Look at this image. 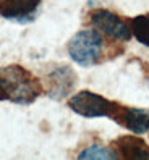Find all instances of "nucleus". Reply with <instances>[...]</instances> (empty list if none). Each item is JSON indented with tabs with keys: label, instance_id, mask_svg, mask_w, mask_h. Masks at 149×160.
I'll use <instances>...</instances> for the list:
<instances>
[{
	"label": "nucleus",
	"instance_id": "nucleus-1",
	"mask_svg": "<svg viewBox=\"0 0 149 160\" xmlns=\"http://www.w3.org/2000/svg\"><path fill=\"white\" fill-rule=\"evenodd\" d=\"M44 92L42 82L20 65L0 68V100L29 105Z\"/></svg>",
	"mask_w": 149,
	"mask_h": 160
},
{
	"label": "nucleus",
	"instance_id": "nucleus-2",
	"mask_svg": "<svg viewBox=\"0 0 149 160\" xmlns=\"http://www.w3.org/2000/svg\"><path fill=\"white\" fill-rule=\"evenodd\" d=\"M67 49L70 58L80 67H94L102 60V55H104V39L94 28L83 29L70 39Z\"/></svg>",
	"mask_w": 149,
	"mask_h": 160
},
{
	"label": "nucleus",
	"instance_id": "nucleus-3",
	"mask_svg": "<svg viewBox=\"0 0 149 160\" xmlns=\"http://www.w3.org/2000/svg\"><path fill=\"white\" fill-rule=\"evenodd\" d=\"M120 103L109 100L91 91H80L68 100V107L85 118H112Z\"/></svg>",
	"mask_w": 149,
	"mask_h": 160
},
{
	"label": "nucleus",
	"instance_id": "nucleus-4",
	"mask_svg": "<svg viewBox=\"0 0 149 160\" xmlns=\"http://www.w3.org/2000/svg\"><path fill=\"white\" fill-rule=\"evenodd\" d=\"M89 23L96 31L107 36L109 39L126 42L133 37L130 23H126L122 16L107 10V8H96L89 13Z\"/></svg>",
	"mask_w": 149,
	"mask_h": 160
},
{
	"label": "nucleus",
	"instance_id": "nucleus-5",
	"mask_svg": "<svg viewBox=\"0 0 149 160\" xmlns=\"http://www.w3.org/2000/svg\"><path fill=\"white\" fill-rule=\"evenodd\" d=\"M45 84H47V96L60 100L71 94L74 84H76V74L67 65H59L47 73Z\"/></svg>",
	"mask_w": 149,
	"mask_h": 160
},
{
	"label": "nucleus",
	"instance_id": "nucleus-6",
	"mask_svg": "<svg viewBox=\"0 0 149 160\" xmlns=\"http://www.w3.org/2000/svg\"><path fill=\"white\" fill-rule=\"evenodd\" d=\"M41 3L42 0H0V16L16 23H31Z\"/></svg>",
	"mask_w": 149,
	"mask_h": 160
},
{
	"label": "nucleus",
	"instance_id": "nucleus-7",
	"mask_svg": "<svg viewBox=\"0 0 149 160\" xmlns=\"http://www.w3.org/2000/svg\"><path fill=\"white\" fill-rule=\"evenodd\" d=\"M112 120L120 126L126 128L128 131H131L133 134L149 133V108L118 105Z\"/></svg>",
	"mask_w": 149,
	"mask_h": 160
},
{
	"label": "nucleus",
	"instance_id": "nucleus-8",
	"mask_svg": "<svg viewBox=\"0 0 149 160\" xmlns=\"http://www.w3.org/2000/svg\"><path fill=\"white\" fill-rule=\"evenodd\" d=\"M117 158L125 160H146L149 158V146L139 136H122L112 142Z\"/></svg>",
	"mask_w": 149,
	"mask_h": 160
},
{
	"label": "nucleus",
	"instance_id": "nucleus-9",
	"mask_svg": "<svg viewBox=\"0 0 149 160\" xmlns=\"http://www.w3.org/2000/svg\"><path fill=\"white\" fill-rule=\"evenodd\" d=\"M130 28H131V34L136 37V41L149 47V13L135 16L130 21Z\"/></svg>",
	"mask_w": 149,
	"mask_h": 160
},
{
	"label": "nucleus",
	"instance_id": "nucleus-10",
	"mask_svg": "<svg viewBox=\"0 0 149 160\" xmlns=\"http://www.w3.org/2000/svg\"><path fill=\"white\" fill-rule=\"evenodd\" d=\"M78 158H117L114 149H107L100 144H91L80 152Z\"/></svg>",
	"mask_w": 149,
	"mask_h": 160
},
{
	"label": "nucleus",
	"instance_id": "nucleus-11",
	"mask_svg": "<svg viewBox=\"0 0 149 160\" xmlns=\"http://www.w3.org/2000/svg\"><path fill=\"white\" fill-rule=\"evenodd\" d=\"M147 86H149V79H147Z\"/></svg>",
	"mask_w": 149,
	"mask_h": 160
}]
</instances>
